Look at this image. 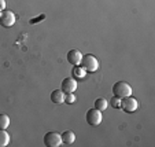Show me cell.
<instances>
[{
  "label": "cell",
  "instance_id": "2e32d148",
  "mask_svg": "<svg viewBox=\"0 0 155 147\" xmlns=\"http://www.w3.org/2000/svg\"><path fill=\"white\" fill-rule=\"evenodd\" d=\"M120 105H121V99L117 96H113L111 98V106L115 107V109H120Z\"/></svg>",
  "mask_w": 155,
  "mask_h": 147
},
{
  "label": "cell",
  "instance_id": "7a4b0ae2",
  "mask_svg": "<svg viewBox=\"0 0 155 147\" xmlns=\"http://www.w3.org/2000/svg\"><path fill=\"white\" fill-rule=\"evenodd\" d=\"M81 68L85 69V72H89V73H94V72L97 70L99 68V62L95 58L92 54H87V55H82V59L80 62Z\"/></svg>",
  "mask_w": 155,
  "mask_h": 147
},
{
  "label": "cell",
  "instance_id": "e0dca14e",
  "mask_svg": "<svg viewBox=\"0 0 155 147\" xmlns=\"http://www.w3.org/2000/svg\"><path fill=\"white\" fill-rule=\"evenodd\" d=\"M6 10V0H0V11Z\"/></svg>",
  "mask_w": 155,
  "mask_h": 147
},
{
  "label": "cell",
  "instance_id": "8fae6325",
  "mask_svg": "<svg viewBox=\"0 0 155 147\" xmlns=\"http://www.w3.org/2000/svg\"><path fill=\"white\" fill-rule=\"evenodd\" d=\"M107 106H108V102L104 98H97V99L95 100V109L100 110V112H104V110L107 109Z\"/></svg>",
  "mask_w": 155,
  "mask_h": 147
},
{
  "label": "cell",
  "instance_id": "8992f818",
  "mask_svg": "<svg viewBox=\"0 0 155 147\" xmlns=\"http://www.w3.org/2000/svg\"><path fill=\"white\" fill-rule=\"evenodd\" d=\"M15 24V14L8 10H3L0 12V25L4 28H11Z\"/></svg>",
  "mask_w": 155,
  "mask_h": 147
},
{
  "label": "cell",
  "instance_id": "277c9868",
  "mask_svg": "<svg viewBox=\"0 0 155 147\" xmlns=\"http://www.w3.org/2000/svg\"><path fill=\"white\" fill-rule=\"evenodd\" d=\"M85 118H87V122L89 124V125H94V127H96V125H99L100 122H102V112L97 109H89L87 112V115H85Z\"/></svg>",
  "mask_w": 155,
  "mask_h": 147
},
{
  "label": "cell",
  "instance_id": "5b68a950",
  "mask_svg": "<svg viewBox=\"0 0 155 147\" xmlns=\"http://www.w3.org/2000/svg\"><path fill=\"white\" fill-rule=\"evenodd\" d=\"M44 144L47 147H58L62 144L61 135L58 132H47L44 135Z\"/></svg>",
  "mask_w": 155,
  "mask_h": 147
},
{
  "label": "cell",
  "instance_id": "9a60e30c",
  "mask_svg": "<svg viewBox=\"0 0 155 147\" xmlns=\"http://www.w3.org/2000/svg\"><path fill=\"white\" fill-rule=\"evenodd\" d=\"M64 102L69 103V105H71V103L76 102V95H74V92H69V94H64Z\"/></svg>",
  "mask_w": 155,
  "mask_h": 147
},
{
  "label": "cell",
  "instance_id": "9c48e42d",
  "mask_svg": "<svg viewBox=\"0 0 155 147\" xmlns=\"http://www.w3.org/2000/svg\"><path fill=\"white\" fill-rule=\"evenodd\" d=\"M51 100L52 103H56V105H61V103L64 102V92L62 89H55V91L51 92Z\"/></svg>",
  "mask_w": 155,
  "mask_h": 147
},
{
  "label": "cell",
  "instance_id": "6da1fadb",
  "mask_svg": "<svg viewBox=\"0 0 155 147\" xmlns=\"http://www.w3.org/2000/svg\"><path fill=\"white\" fill-rule=\"evenodd\" d=\"M132 92H133L132 87L125 81H118L113 85V94H114V96L120 98V99L126 98V96H130Z\"/></svg>",
  "mask_w": 155,
  "mask_h": 147
},
{
  "label": "cell",
  "instance_id": "52a82bcc",
  "mask_svg": "<svg viewBox=\"0 0 155 147\" xmlns=\"http://www.w3.org/2000/svg\"><path fill=\"white\" fill-rule=\"evenodd\" d=\"M77 88H78V85H77L76 79H73V77H68V79H64L63 81H62L61 89L64 92V94H69V92H74Z\"/></svg>",
  "mask_w": 155,
  "mask_h": 147
},
{
  "label": "cell",
  "instance_id": "30bf717a",
  "mask_svg": "<svg viewBox=\"0 0 155 147\" xmlns=\"http://www.w3.org/2000/svg\"><path fill=\"white\" fill-rule=\"evenodd\" d=\"M61 139H62V143L64 144H73L74 140H76V135H74L73 131H64L61 135Z\"/></svg>",
  "mask_w": 155,
  "mask_h": 147
},
{
  "label": "cell",
  "instance_id": "5bb4252c",
  "mask_svg": "<svg viewBox=\"0 0 155 147\" xmlns=\"http://www.w3.org/2000/svg\"><path fill=\"white\" fill-rule=\"evenodd\" d=\"M10 125V117L4 113H0V129H7Z\"/></svg>",
  "mask_w": 155,
  "mask_h": 147
},
{
  "label": "cell",
  "instance_id": "ba28073f",
  "mask_svg": "<svg viewBox=\"0 0 155 147\" xmlns=\"http://www.w3.org/2000/svg\"><path fill=\"white\" fill-rule=\"evenodd\" d=\"M82 59V54L78 50H70L68 52V62L71 63V65H80V62Z\"/></svg>",
  "mask_w": 155,
  "mask_h": 147
},
{
  "label": "cell",
  "instance_id": "4fadbf2b",
  "mask_svg": "<svg viewBox=\"0 0 155 147\" xmlns=\"http://www.w3.org/2000/svg\"><path fill=\"white\" fill-rule=\"evenodd\" d=\"M10 143V135L6 129H0V147H6Z\"/></svg>",
  "mask_w": 155,
  "mask_h": 147
},
{
  "label": "cell",
  "instance_id": "3957f363",
  "mask_svg": "<svg viewBox=\"0 0 155 147\" xmlns=\"http://www.w3.org/2000/svg\"><path fill=\"white\" fill-rule=\"evenodd\" d=\"M139 107V103L135 98L132 96H126V98H122L121 99V105H120V109L124 110L125 113H133L136 112Z\"/></svg>",
  "mask_w": 155,
  "mask_h": 147
},
{
  "label": "cell",
  "instance_id": "7c38bea8",
  "mask_svg": "<svg viewBox=\"0 0 155 147\" xmlns=\"http://www.w3.org/2000/svg\"><path fill=\"white\" fill-rule=\"evenodd\" d=\"M71 73H73V77H76V79H84L85 77V69L84 68H81V66H78V65H76L73 68V70H71Z\"/></svg>",
  "mask_w": 155,
  "mask_h": 147
}]
</instances>
